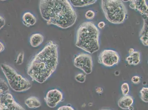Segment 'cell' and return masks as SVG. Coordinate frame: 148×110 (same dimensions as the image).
<instances>
[{
	"label": "cell",
	"instance_id": "cell-1",
	"mask_svg": "<svg viewBox=\"0 0 148 110\" xmlns=\"http://www.w3.org/2000/svg\"><path fill=\"white\" fill-rule=\"evenodd\" d=\"M58 64V45L50 41L29 63L27 73L32 79L43 84L56 71Z\"/></svg>",
	"mask_w": 148,
	"mask_h": 110
},
{
	"label": "cell",
	"instance_id": "cell-2",
	"mask_svg": "<svg viewBox=\"0 0 148 110\" xmlns=\"http://www.w3.org/2000/svg\"><path fill=\"white\" fill-rule=\"evenodd\" d=\"M41 17L48 25L67 29L76 22L77 15L67 0H42L39 3Z\"/></svg>",
	"mask_w": 148,
	"mask_h": 110
},
{
	"label": "cell",
	"instance_id": "cell-3",
	"mask_svg": "<svg viewBox=\"0 0 148 110\" xmlns=\"http://www.w3.org/2000/svg\"><path fill=\"white\" fill-rule=\"evenodd\" d=\"M100 32L93 22L86 21L79 26L76 33V46L91 54L99 49Z\"/></svg>",
	"mask_w": 148,
	"mask_h": 110
},
{
	"label": "cell",
	"instance_id": "cell-4",
	"mask_svg": "<svg viewBox=\"0 0 148 110\" xmlns=\"http://www.w3.org/2000/svg\"><path fill=\"white\" fill-rule=\"evenodd\" d=\"M101 7L106 19L109 22L119 24L123 23L127 17V9L122 1L102 0Z\"/></svg>",
	"mask_w": 148,
	"mask_h": 110
},
{
	"label": "cell",
	"instance_id": "cell-5",
	"mask_svg": "<svg viewBox=\"0 0 148 110\" xmlns=\"http://www.w3.org/2000/svg\"><path fill=\"white\" fill-rule=\"evenodd\" d=\"M1 68L9 86L13 90L16 92H23L32 87V84L27 79L19 74L10 66L2 64Z\"/></svg>",
	"mask_w": 148,
	"mask_h": 110
},
{
	"label": "cell",
	"instance_id": "cell-6",
	"mask_svg": "<svg viewBox=\"0 0 148 110\" xmlns=\"http://www.w3.org/2000/svg\"><path fill=\"white\" fill-rule=\"evenodd\" d=\"M74 65L76 67L83 71L85 73L90 74L92 70V56L88 54H79L74 59Z\"/></svg>",
	"mask_w": 148,
	"mask_h": 110
},
{
	"label": "cell",
	"instance_id": "cell-7",
	"mask_svg": "<svg viewBox=\"0 0 148 110\" xmlns=\"http://www.w3.org/2000/svg\"><path fill=\"white\" fill-rule=\"evenodd\" d=\"M120 57L116 51L112 50H105L99 54L98 62L106 67H112L119 63Z\"/></svg>",
	"mask_w": 148,
	"mask_h": 110
},
{
	"label": "cell",
	"instance_id": "cell-8",
	"mask_svg": "<svg viewBox=\"0 0 148 110\" xmlns=\"http://www.w3.org/2000/svg\"><path fill=\"white\" fill-rule=\"evenodd\" d=\"M0 110H25L14 100L11 94L7 93L0 96Z\"/></svg>",
	"mask_w": 148,
	"mask_h": 110
},
{
	"label": "cell",
	"instance_id": "cell-9",
	"mask_svg": "<svg viewBox=\"0 0 148 110\" xmlns=\"http://www.w3.org/2000/svg\"><path fill=\"white\" fill-rule=\"evenodd\" d=\"M63 95L60 90L54 89L50 90L47 93L45 98L46 103L48 107L55 108L62 101Z\"/></svg>",
	"mask_w": 148,
	"mask_h": 110
},
{
	"label": "cell",
	"instance_id": "cell-10",
	"mask_svg": "<svg viewBox=\"0 0 148 110\" xmlns=\"http://www.w3.org/2000/svg\"><path fill=\"white\" fill-rule=\"evenodd\" d=\"M130 1V8L139 12L143 16H148V7L145 0H132Z\"/></svg>",
	"mask_w": 148,
	"mask_h": 110
},
{
	"label": "cell",
	"instance_id": "cell-11",
	"mask_svg": "<svg viewBox=\"0 0 148 110\" xmlns=\"http://www.w3.org/2000/svg\"><path fill=\"white\" fill-rule=\"evenodd\" d=\"M144 24L139 34L140 39L143 45L147 46L148 45V16H143Z\"/></svg>",
	"mask_w": 148,
	"mask_h": 110
},
{
	"label": "cell",
	"instance_id": "cell-12",
	"mask_svg": "<svg viewBox=\"0 0 148 110\" xmlns=\"http://www.w3.org/2000/svg\"><path fill=\"white\" fill-rule=\"evenodd\" d=\"M133 97L127 95L122 96L118 101V106L122 109H129L134 104Z\"/></svg>",
	"mask_w": 148,
	"mask_h": 110
},
{
	"label": "cell",
	"instance_id": "cell-13",
	"mask_svg": "<svg viewBox=\"0 0 148 110\" xmlns=\"http://www.w3.org/2000/svg\"><path fill=\"white\" fill-rule=\"evenodd\" d=\"M22 20L23 24L28 27L33 26L37 22L36 17L29 12L24 13L22 16Z\"/></svg>",
	"mask_w": 148,
	"mask_h": 110
},
{
	"label": "cell",
	"instance_id": "cell-14",
	"mask_svg": "<svg viewBox=\"0 0 148 110\" xmlns=\"http://www.w3.org/2000/svg\"><path fill=\"white\" fill-rule=\"evenodd\" d=\"M126 60L129 65H138L140 62V53L139 52L134 51L126 58Z\"/></svg>",
	"mask_w": 148,
	"mask_h": 110
},
{
	"label": "cell",
	"instance_id": "cell-15",
	"mask_svg": "<svg viewBox=\"0 0 148 110\" xmlns=\"http://www.w3.org/2000/svg\"><path fill=\"white\" fill-rule=\"evenodd\" d=\"M44 36L41 33H36L33 34L29 39V43L33 47L39 46L43 42Z\"/></svg>",
	"mask_w": 148,
	"mask_h": 110
},
{
	"label": "cell",
	"instance_id": "cell-16",
	"mask_svg": "<svg viewBox=\"0 0 148 110\" xmlns=\"http://www.w3.org/2000/svg\"><path fill=\"white\" fill-rule=\"evenodd\" d=\"M71 5L75 7H82L94 4L96 3V0H70Z\"/></svg>",
	"mask_w": 148,
	"mask_h": 110
},
{
	"label": "cell",
	"instance_id": "cell-17",
	"mask_svg": "<svg viewBox=\"0 0 148 110\" xmlns=\"http://www.w3.org/2000/svg\"><path fill=\"white\" fill-rule=\"evenodd\" d=\"M25 104L29 108H37L41 106V103L37 98L32 96L25 100Z\"/></svg>",
	"mask_w": 148,
	"mask_h": 110
},
{
	"label": "cell",
	"instance_id": "cell-18",
	"mask_svg": "<svg viewBox=\"0 0 148 110\" xmlns=\"http://www.w3.org/2000/svg\"><path fill=\"white\" fill-rule=\"evenodd\" d=\"M9 88L4 80L0 78V96L8 92Z\"/></svg>",
	"mask_w": 148,
	"mask_h": 110
},
{
	"label": "cell",
	"instance_id": "cell-19",
	"mask_svg": "<svg viewBox=\"0 0 148 110\" xmlns=\"http://www.w3.org/2000/svg\"><path fill=\"white\" fill-rule=\"evenodd\" d=\"M141 98L143 101L145 103L148 102V88H143L140 90Z\"/></svg>",
	"mask_w": 148,
	"mask_h": 110
},
{
	"label": "cell",
	"instance_id": "cell-20",
	"mask_svg": "<svg viewBox=\"0 0 148 110\" xmlns=\"http://www.w3.org/2000/svg\"><path fill=\"white\" fill-rule=\"evenodd\" d=\"M121 90L123 96L128 95L130 90V86L129 84L127 83H123L121 87Z\"/></svg>",
	"mask_w": 148,
	"mask_h": 110
},
{
	"label": "cell",
	"instance_id": "cell-21",
	"mask_svg": "<svg viewBox=\"0 0 148 110\" xmlns=\"http://www.w3.org/2000/svg\"><path fill=\"white\" fill-rule=\"evenodd\" d=\"M75 79L78 82L84 83L86 81V75L84 73H79L75 76Z\"/></svg>",
	"mask_w": 148,
	"mask_h": 110
},
{
	"label": "cell",
	"instance_id": "cell-22",
	"mask_svg": "<svg viewBox=\"0 0 148 110\" xmlns=\"http://www.w3.org/2000/svg\"><path fill=\"white\" fill-rule=\"evenodd\" d=\"M85 16L86 18L88 20H92L95 18V13L93 11L89 10L86 13Z\"/></svg>",
	"mask_w": 148,
	"mask_h": 110
},
{
	"label": "cell",
	"instance_id": "cell-23",
	"mask_svg": "<svg viewBox=\"0 0 148 110\" xmlns=\"http://www.w3.org/2000/svg\"><path fill=\"white\" fill-rule=\"evenodd\" d=\"M24 58V54L23 52H21L17 56L16 63L18 65H20L22 64L23 62Z\"/></svg>",
	"mask_w": 148,
	"mask_h": 110
},
{
	"label": "cell",
	"instance_id": "cell-24",
	"mask_svg": "<svg viewBox=\"0 0 148 110\" xmlns=\"http://www.w3.org/2000/svg\"><path fill=\"white\" fill-rule=\"evenodd\" d=\"M132 83L134 84H139L140 81V78L139 76H134L131 79Z\"/></svg>",
	"mask_w": 148,
	"mask_h": 110
},
{
	"label": "cell",
	"instance_id": "cell-25",
	"mask_svg": "<svg viewBox=\"0 0 148 110\" xmlns=\"http://www.w3.org/2000/svg\"><path fill=\"white\" fill-rule=\"evenodd\" d=\"M57 110H75L72 107L70 106H62L59 107Z\"/></svg>",
	"mask_w": 148,
	"mask_h": 110
},
{
	"label": "cell",
	"instance_id": "cell-26",
	"mask_svg": "<svg viewBox=\"0 0 148 110\" xmlns=\"http://www.w3.org/2000/svg\"><path fill=\"white\" fill-rule=\"evenodd\" d=\"M105 25H106V24H105L104 22H103V21H101L98 24V27L99 29H102L104 28Z\"/></svg>",
	"mask_w": 148,
	"mask_h": 110
},
{
	"label": "cell",
	"instance_id": "cell-27",
	"mask_svg": "<svg viewBox=\"0 0 148 110\" xmlns=\"http://www.w3.org/2000/svg\"><path fill=\"white\" fill-rule=\"evenodd\" d=\"M95 91L97 93L101 94L103 93V89L101 87H97L96 88Z\"/></svg>",
	"mask_w": 148,
	"mask_h": 110
},
{
	"label": "cell",
	"instance_id": "cell-28",
	"mask_svg": "<svg viewBox=\"0 0 148 110\" xmlns=\"http://www.w3.org/2000/svg\"><path fill=\"white\" fill-rule=\"evenodd\" d=\"M5 49L4 45L1 41H0V53L4 50Z\"/></svg>",
	"mask_w": 148,
	"mask_h": 110
},
{
	"label": "cell",
	"instance_id": "cell-29",
	"mask_svg": "<svg viewBox=\"0 0 148 110\" xmlns=\"http://www.w3.org/2000/svg\"><path fill=\"white\" fill-rule=\"evenodd\" d=\"M134 50L133 49H130V50H129V53L130 54H131L132 53H133V52H134Z\"/></svg>",
	"mask_w": 148,
	"mask_h": 110
},
{
	"label": "cell",
	"instance_id": "cell-30",
	"mask_svg": "<svg viewBox=\"0 0 148 110\" xmlns=\"http://www.w3.org/2000/svg\"><path fill=\"white\" fill-rule=\"evenodd\" d=\"M100 110H110L107 109H100Z\"/></svg>",
	"mask_w": 148,
	"mask_h": 110
}]
</instances>
